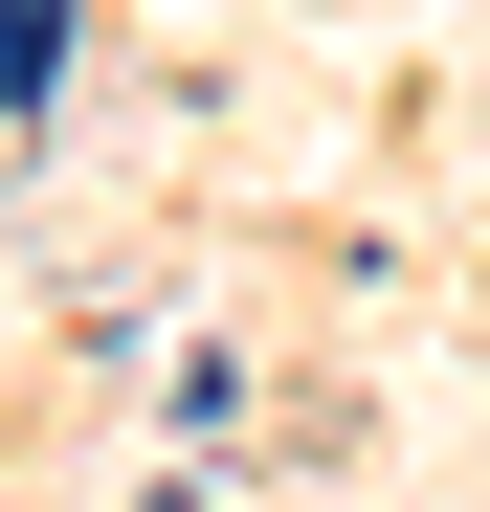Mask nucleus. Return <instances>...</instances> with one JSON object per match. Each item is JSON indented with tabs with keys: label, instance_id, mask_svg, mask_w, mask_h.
I'll use <instances>...</instances> for the list:
<instances>
[{
	"label": "nucleus",
	"instance_id": "1",
	"mask_svg": "<svg viewBox=\"0 0 490 512\" xmlns=\"http://www.w3.org/2000/svg\"><path fill=\"white\" fill-rule=\"evenodd\" d=\"M67 23H90V0H0V112H45V90H67Z\"/></svg>",
	"mask_w": 490,
	"mask_h": 512
}]
</instances>
